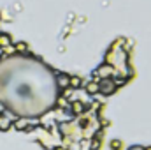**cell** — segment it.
I'll use <instances>...</instances> for the list:
<instances>
[{
  "label": "cell",
  "instance_id": "cell-1",
  "mask_svg": "<svg viewBox=\"0 0 151 150\" xmlns=\"http://www.w3.org/2000/svg\"><path fill=\"white\" fill-rule=\"evenodd\" d=\"M7 46H11V37H9L7 34H0V48L4 50V48H7Z\"/></svg>",
  "mask_w": 151,
  "mask_h": 150
},
{
  "label": "cell",
  "instance_id": "cell-2",
  "mask_svg": "<svg viewBox=\"0 0 151 150\" xmlns=\"http://www.w3.org/2000/svg\"><path fill=\"white\" fill-rule=\"evenodd\" d=\"M83 83H81V78H77V76H74V78H70V87L72 88H79Z\"/></svg>",
  "mask_w": 151,
  "mask_h": 150
},
{
  "label": "cell",
  "instance_id": "cell-3",
  "mask_svg": "<svg viewBox=\"0 0 151 150\" xmlns=\"http://www.w3.org/2000/svg\"><path fill=\"white\" fill-rule=\"evenodd\" d=\"M111 147H113V149H119V141H114Z\"/></svg>",
  "mask_w": 151,
  "mask_h": 150
}]
</instances>
